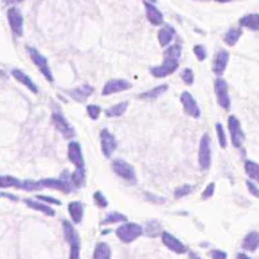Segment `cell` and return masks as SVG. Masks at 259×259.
Wrapping results in <instances>:
<instances>
[{"label": "cell", "mask_w": 259, "mask_h": 259, "mask_svg": "<svg viewBox=\"0 0 259 259\" xmlns=\"http://www.w3.org/2000/svg\"><path fill=\"white\" fill-rule=\"evenodd\" d=\"M181 53H182V48H181L180 44H174L169 46L163 53L162 64L158 66H154V68H150V73L157 79H163V77H167L171 73H174L178 69V65H180Z\"/></svg>", "instance_id": "1"}, {"label": "cell", "mask_w": 259, "mask_h": 259, "mask_svg": "<svg viewBox=\"0 0 259 259\" xmlns=\"http://www.w3.org/2000/svg\"><path fill=\"white\" fill-rule=\"evenodd\" d=\"M22 189L23 190H27V192H36V190H41V189H56V190H60L62 193H71L72 186L71 180L66 178L65 174L62 176V178H44V180L40 181H31L26 180L22 181Z\"/></svg>", "instance_id": "2"}, {"label": "cell", "mask_w": 259, "mask_h": 259, "mask_svg": "<svg viewBox=\"0 0 259 259\" xmlns=\"http://www.w3.org/2000/svg\"><path fill=\"white\" fill-rule=\"evenodd\" d=\"M111 167H112V170L119 178L126 181L128 185H136L138 177H136L135 167L132 166L131 163H128L127 161H124L122 158H118L112 161Z\"/></svg>", "instance_id": "3"}, {"label": "cell", "mask_w": 259, "mask_h": 259, "mask_svg": "<svg viewBox=\"0 0 259 259\" xmlns=\"http://www.w3.org/2000/svg\"><path fill=\"white\" fill-rule=\"evenodd\" d=\"M62 229H64V236H65V240L69 243L71 246V255H69V259H80V237L79 233L76 232L75 227L71 221L68 220H62Z\"/></svg>", "instance_id": "4"}, {"label": "cell", "mask_w": 259, "mask_h": 259, "mask_svg": "<svg viewBox=\"0 0 259 259\" xmlns=\"http://www.w3.org/2000/svg\"><path fill=\"white\" fill-rule=\"evenodd\" d=\"M26 50L27 53H29V56H30L33 64L37 66V69L44 75V77L48 80L49 83H53V73H52V69H50V66H49V62L48 60H46V57H45L44 54H41L36 48L26 46Z\"/></svg>", "instance_id": "5"}, {"label": "cell", "mask_w": 259, "mask_h": 259, "mask_svg": "<svg viewBox=\"0 0 259 259\" xmlns=\"http://www.w3.org/2000/svg\"><path fill=\"white\" fill-rule=\"evenodd\" d=\"M115 233L123 243H131V241L136 240L143 233V227L136 223L124 221L122 225H119L118 228H116Z\"/></svg>", "instance_id": "6"}, {"label": "cell", "mask_w": 259, "mask_h": 259, "mask_svg": "<svg viewBox=\"0 0 259 259\" xmlns=\"http://www.w3.org/2000/svg\"><path fill=\"white\" fill-rule=\"evenodd\" d=\"M212 163V149H211V138L208 134H202L198 146V166L202 171L208 170Z\"/></svg>", "instance_id": "7"}, {"label": "cell", "mask_w": 259, "mask_h": 259, "mask_svg": "<svg viewBox=\"0 0 259 259\" xmlns=\"http://www.w3.org/2000/svg\"><path fill=\"white\" fill-rule=\"evenodd\" d=\"M52 122H53L54 127L57 128V131L61 134L65 139H73L76 135V131L73 126H72L64 115L60 111H56L52 115Z\"/></svg>", "instance_id": "8"}, {"label": "cell", "mask_w": 259, "mask_h": 259, "mask_svg": "<svg viewBox=\"0 0 259 259\" xmlns=\"http://www.w3.org/2000/svg\"><path fill=\"white\" fill-rule=\"evenodd\" d=\"M215 93L217 97V103L223 110L228 111L231 108V99L228 95V84L221 77L215 80Z\"/></svg>", "instance_id": "9"}, {"label": "cell", "mask_w": 259, "mask_h": 259, "mask_svg": "<svg viewBox=\"0 0 259 259\" xmlns=\"http://www.w3.org/2000/svg\"><path fill=\"white\" fill-rule=\"evenodd\" d=\"M228 131L231 135V142L235 149H240L244 142V132L241 130V124L239 119L235 116H229L228 118Z\"/></svg>", "instance_id": "10"}, {"label": "cell", "mask_w": 259, "mask_h": 259, "mask_svg": "<svg viewBox=\"0 0 259 259\" xmlns=\"http://www.w3.org/2000/svg\"><path fill=\"white\" fill-rule=\"evenodd\" d=\"M180 101L181 104H182V108H184V112L189 115L190 118L198 119L201 116V110H200L196 99L192 96V93L188 92V91L182 92L180 96Z\"/></svg>", "instance_id": "11"}, {"label": "cell", "mask_w": 259, "mask_h": 259, "mask_svg": "<svg viewBox=\"0 0 259 259\" xmlns=\"http://www.w3.org/2000/svg\"><path fill=\"white\" fill-rule=\"evenodd\" d=\"M100 145H101V153L106 158H111V155L118 147V141L112 132H110L107 128H103L100 132Z\"/></svg>", "instance_id": "12"}, {"label": "cell", "mask_w": 259, "mask_h": 259, "mask_svg": "<svg viewBox=\"0 0 259 259\" xmlns=\"http://www.w3.org/2000/svg\"><path fill=\"white\" fill-rule=\"evenodd\" d=\"M7 21L13 30L14 36L22 37L23 36V15L17 7H10L7 10Z\"/></svg>", "instance_id": "13"}, {"label": "cell", "mask_w": 259, "mask_h": 259, "mask_svg": "<svg viewBox=\"0 0 259 259\" xmlns=\"http://www.w3.org/2000/svg\"><path fill=\"white\" fill-rule=\"evenodd\" d=\"M68 159L75 165L76 170H85V162L81 146L79 142L72 141L68 146Z\"/></svg>", "instance_id": "14"}, {"label": "cell", "mask_w": 259, "mask_h": 259, "mask_svg": "<svg viewBox=\"0 0 259 259\" xmlns=\"http://www.w3.org/2000/svg\"><path fill=\"white\" fill-rule=\"evenodd\" d=\"M130 88H131V84L128 83L127 80L114 79L104 84L103 91H101V95H103V96H110V95H114V93L124 92V91H127V89Z\"/></svg>", "instance_id": "15"}, {"label": "cell", "mask_w": 259, "mask_h": 259, "mask_svg": "<svg viewBox=\"0 0 259 259\" xmlns=\"http://www.w3.org/2000/svg\"><path fill=\"white\" fill-rule=\"evenodd\" d=\"M161 239H162V243L166 246V248H169L173 252H176V254L181 255L188 251V247L185 246L182 241L178 240L174 235H171L167 231H163L162 235H161Z\"/></svg>", "instance_id": "16"}, {"label": "cell", "mask_w": 259, "mask_h": 259, "mask_svg": "<svg viewBox=\"0 0 259 259\" xmlns=\"http://www.w3.org/2000/svg\"><path fill=\"white\" fill-rule=\"evenodd\" d=\"M229 61V53L227 50H223L220 49L219 52L215 54V58H213V65H212V71L217 77H221L224 75V72L227 69V65H228Z\"/></svg>", "instance_id": "17"}, {"label": "cell", "mask_w": 259, "mask_h": 259, "mask_svg": "<svg viewBox=\"0 0 259 259\" xmlns=\"http://www.w3.org/2000/svg\"><path fill=\"white\" fill-rule=\"evenodd\" d=\"M93 87L88 85V84H85V85H81V87H76L75 89H71V91H68V95L73 99L77 103H84V101H87L91 95L93 93Z\"/></svg>", "instance_id": "18"}, {"label": "cell", "mask_w": 259, "mask_h": 259, "mask_svg": "<svg viewBox=\"0 0 259 259\" xmlns=\"http://www.w3.org/2000/svg\"><path fill=\"white\" fill-rule=\"evenodd\" d=\"M11 76H13L14 79L17 80L19 84H22L23 87H26L29 91H31L33 93H38V87H37V84L31 80L30 76L26 75L23 71H21V69H13V71H11Z\"/></svg>", "instance_id": "19"}, {"label": "cell", "mask_w": 259, "mask_h": 259, "mask_svg": "<svg viewBox=\"0 0 259 259\" xmlns=\"http://www.w3.org/2000/svg\"><path fill=\"white\" fill-rule=\"evenodd\" d=\"M143 6L146 10V18L149 19V22L154 26H161L163 23V14L150 2H145Z\"/></svg>", "instance_id": "20"}, {"label": "cell", "mask_w": 259, "mask_h": 259, "mask_svg": "<svg viewBox=\"0 0 259 259\" xmlns=\"http://www.w3.org/2000/svg\"><path fill=\"white\" fill-rule=\"evenodd\" d=\"M25 204L29 208H31V209L41 212V213H44L46 216H56V211H54L52 206L40 201V200H37V198H25Z\"/></svg>", "instance_id": "21"}, {"label": "cell", "mask_w": 259, "mask_h": 259, "mask_svg": "<svg viewBox=\"0 0 259 259\" xmlns=\"http://www.w3.org/2000/svg\"><path fill=\"white\" fill-rule=\"evenodd\" d=\"M259 246V233L256 231H251L246 235V237L241 241V248L250 252H255Z\"/></svg>", "instance_id": "22"}, {"label": "cell", "mask_w": 259, "mask_h": 259, "mask_svg": "<svg viewBox=\"0 0 259 259\" xmlns=\"http://www.w3.org/2000/svg\"><path fill=\"white\" fill-rule=\"evenodd\" d=\"M68 211H69V215H71L73 224H80L81 221H83V217H84L83 202H80V201L69 202Z\"/></svg>", "instance_id": "23"}, {"label": "cell", "mask_w": 259, "mask_h": 259, "mask_svg": "<svg viewBox=\"0 0 259 259\" xmlns=\"http://www.w3.org/2000/svg\"><path fill=\"white\" fill-rule=\"evenodd\" d=\"M174 34H176V31L174 29L170 26V25H165L162 26V29L158 31V41H159V45L161 46H167V45L170 44L171 40L174 38Z\"/></svg>", "instance_id": "24"}, {"label": "cell", "mask_w": 259, "mask_h": 259, "mask_svg": "<svg viewBox=\"0 0 259 259\" xmlns=\"http://www.w3.org/2000/svg\"><path fill=\"white\" fill-rule=\"evenodd\" d=\"M239 25L241 27H246L248 30L258 31L259 30V15L258 14H248L244 15L243 18H240Z\"/></svg>", "instance_id": "25"}, {"label": "cell", "mask_w": 259, "mask_h": 259, "mask_svg": "<svg viewBox=\"0 0 259 259\" xmlns=\"http://www.w3.org/2000/svg\"><path fill=\"white\" fill-rule=\"evenodd\" d=\"M128 108V101H120L118 104L110 107L106 110L107 118H119V116H123L126 114V111Z\"/></svg>", "instance_id": "26"}, {"label": "cell", "mask_w": 259, "mask_h": 259, "mask_svg": "<svg viewBox=\"0 0 259 259\" xmlns=\"http://www.w3.org/2000/svg\"><path fill=\"white\" fill-rule=\"evenodd\" d=\"M93 259H111V247L104 241H99L93 251Z\"/></svg>", "instance_id": "27"}, {"label": "cell", "mask_w": 259, "mask_h": 259, "mask_svg": "<svg viewBox=\"0 0 259 259\" xmlns=\"http://www.w3.org/2000/svg\"><path fill=\"white\" fill-rule=\"evenodd\" d=\"M0 188L2 189H9V188L22 189V181L19 180V178H17V177L3 174V176H0Z\"/></svg>", "instance_id": "28"}, {"label": "cell", "mask_w": 259, "mask_h": 259, "mask_svg": "<svg viewBox=\"0 0 259 259\" xmlns=\"http://www.w3.org/2000/svg\"><path fill=\"white\" fill-rule=\"evenodd\" d=\"M167 88H169V87H167L166 84H163V85H158V87H155V88L149 89V91H146V92L141 93V95H139V99H143V100L157 99V97H159L161 95H163V93L166 92Z\"/></svg>", "instance_id": "29"}, {"label": "cell", "mask_w": 259, "mask_h": 259, "mask_svg": "<svg viewBox=\"0 0 259 259\" xmlns=\"http://www.w3.org/2000/svg\"><path fill=\"white\" fill-rule=\"evenodd\" d=\"M241 37V29L240 27H232L229 29L225 36H224V42L228 45V46H235L237 44V41L240 40Z\"/></svg>", "instance_id": "30"}, {"label": "cell", "mask_w": 259, "mask_h": 259, "mask_svg": "<svg viewBox=\"0 0 259 259\" xmlns=\"http://www.w3.org/2000/svg\"><path fill=\"white\" fill-rule=\"evenodd\" d=\"M124 221H127V217H126L123 213H119V212H111V213H108V215L103 219L101 225H111V224L124 223Z\"/></svg>", "instance_id": "31"}, {"label": "cell", "mask_w": 259, "mask_h": 259, "mask_svg": "<svg viewBox=\"0 0 259 259\" xmlns=\"http://www.w3.org/2000/svg\"><path fill=\"white\" fill-rule=\"evenodd\" d=\"M244 170H246L247 176L250 177L251 180L258 181L259 180V166L258 163L251 159H247L244 162Z\"/></svg>", "instance_id": "32"}, {"label": "cell", "mask_w": 259, "mask_h": 259, "mask_svg": "<svg viewBox=\"0 0 259 259\" xmlns=\"http://www.w3.org/2000/svg\"><path fill=\"white\" fill-rule=\"evenodd\" d=\"M71 184L73 188L79 189L85 184V170H75L69 177Z\"/></svg>", "instance_id": "33"}, {"label": "cell", "mask_w": 259, "mask_h": 259, "mask_svg": "<svg viewBox=\"0 0 259 259\" xmlns=\"http://www.w3.org/2000/svg\"><path fill=\"white\" fill-rule=\"evenodd\" d=\"M216 135H217V141H219V145L221 149H225L227 147V136H225V131H224V127L221 123H216Z\"/></svg>", "instance_id": "34"}, {"label": "cell", "mask_w": 259, "mask_h": 259, "mask_svg": "<svg viewBox=\"0 0 259 259\" xmlns=\"http://www.w3.org/2000/svg\"><path fill=\"white\" fill-rule=\"evenodd\" d=\"M192 190H193V186H192V185H189V184L180 185V186L176 188V190H174V197L176 198L185 197V196H188Z\"/></svg>", "instance_id": "35"}, {"label": "cell", "mask_w": 259, "mask_h": 259, "mask_svg": "<svg viewBox=\"0 0 259 259\" xmlns=\"http://www.w3.org/2000/svg\"><path fill=\"white\" fill-rule=\"evenodd\" d=\"M93 200H95V202H96V205L99 208H106L108 205V200H107L104 194L101 193L100 190H97V192L93 193Z\"/></svg>", "instance_id": "36"}, {"label": "cell", "mask_w": 259, "mask_h": 259, "mask_svg": "<svg viewBox=\"0 0 259 259\" xmlns=\"http://www.w3.org/2000/svg\"><path fill=\"white\" fill-rule=\"evenodd\" d=\"M100 112L101 108L99 106H93V104L87 106V114H88V116L92 119V120H97L99 116H100Z\"/></svg>", "instance_id": "37"}, {"label": "cell", "mask_w": 259, "mask_h": 259, "mask_svg": "<svg viewBox=\"0 0 259 259\" xmlns=\"http://www.w3.org/2000/svg\"><path fill=\"white\" fill-rule=\"evenodd\" d=\"M181 79L184 80L185 84H188V85H192V84L194 83L193 71H192V69H189V68L184 69V71H182V73H181Z\"/></svg>", "instance_id": "38"}, {"label": "cell", "mask_w": 259, "mask_h": 259, "mask_svg": "<svg viewBox=\"0 0 259 259\" xmlns=\"http://www.w3.org/2000/svg\"><path fill=\"white\" fill-rule=\"evenodd\" d=\"M193 53L200 62L204 61L206 58V49L202 45H196L193 48Z\"/></svg>", "instance_id": "39"}, {"label": "cell", "mask_w": 259, "mask_h": 259, "mask_svg": "<svg viewBox=\"0 0 259 259\" xmlns=\"http://www.w3.org/2000/svg\"><path fill=\"white\" fill-rule=\"evenodd\" d=\"M215 182H209V185L206 186L204 190H202V194H201V198L202 200H208V198H211L215 193Z\"/></svg>", "instance_id": "40"}, {"label": "cell", "mask_w": 259, "mask_h": 259, "mask_svg": "<svg viewBox=\"0 0 259 259\" xmlns=\"http://www.w3.org/2000/svg\"><path fill=\"white\" fill-rule=\"evenodd\" d=\"M36 198L37 200H40V201L45 202V204H56V205H61V201H60L58 198L50 197V196H41V194H38Z\"/></svg>", "instance_id": "41"}, {"label": "cell", "mask_w": 259, "mask_h": 259, "mask_svg": "<svg viewBox=\"0 0 259 259\" xmlns=\"http://www.w3.org/2000/svg\"><path fill=\"white\" fill-rule=\"evenodd\" d=\"M209 255H211V259H228L227 252H224L221 250H212Z\"/></svg>", "instance_id": "42"}, {"label": "cell", "mask_w": 259, "mask_h": 259, "mask_svg": "<svg viewBox=\"0 0 259 259\" xmlns=\"http://www.w3.org/2000/svg\"><path fill=\"white\" fill-rule=\"evenodd\" d=\"M247 189L250 190L251 194L254 196V197H258L259 196V190H258V186H256V184L255 182H252V181H247Z\"/></svg>", "instance_id": "43"}, {"label": "cell", "mask_w": 259, "mask_h": 259, "mask_svg": "<svg viewBox=\"0 0 259 259\" xmlns=\"http://www.w3.org/2000/svg\"><path fill=\"white\" fill-rule=\"evenodd\" d=\"M2 197H7V198H10V200H14V201H17V200H18V197H15V196H13V194H9V193H0V198Z\"/></svg>", "instance_id": "44"}, {"label": "cell", "mask_w": 259, "mask_h": 259, "mask_svg": "<svg viewBox=\"0 0 259 259\" xmlns=\"http://www.w3.org/2000/svg\"><path fill=\"white\" fill-rule=\"evenodd\" d=\"M189 259H201V256H200L197 252H193V251H190V252H189Z\"/></svg>", "instance_id": "45"}, {"label": "cell", "mask_w": 259, "mask_h": 259, "mask_svg": "<svg viewBox=\"0 0 259 259\" xmlns=\"http://www.w3.org/2000/svg\"><path fill=\"white\" fill-rule=\"evenodd\" d=\"M236 259H251L248 255H246L244 252H239V254L236 255Z\"/></svg>", "instance_id": "46"}, {"label": "cell", "mask_w": 259, "mask_h": 259, "mask_svg": "<svg viewBox=\"0 0 259 259\" xmlns=\"http://www.w3.org/2000/svg\"><path fill=\"white\" fill-rule=\"evenodd\" d=\"M215 2H219V3H228V2H232V0H215Z\"/></svg>", "instance_id": "47"}, {"label": "cell", "mask_w": 259, "mask_h": 259, "mask_svg": "<svg viewBox=\"0 0 259 259\" xmlns=\"http://www.w3.org/2000/svg\"><path fill=\"white\" fill-rule=\"evenodd\" d=\"M10 3H22L23 0H9Z\"/></svg>", "instance_id": "48"}, {"label": "cell", "mask_w": 259, "mask_h": 259, "mask_svg": "<svg viewBox=\"0 0 259 259\" xmlns=\"http://www.w3.org/2000/svg\"><path fill=\"white\" fill-rule=\"evenodd\" d=\"M150 2H151V3H155V2H157V0H150Z\"/></svg>", "instance_id": "49"}]
</instances>
